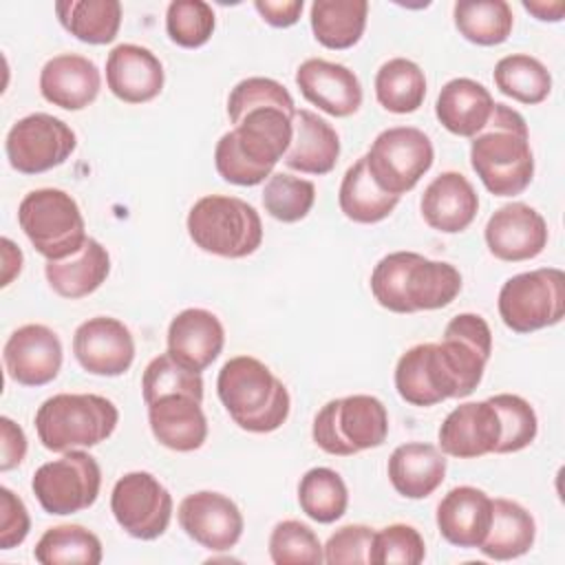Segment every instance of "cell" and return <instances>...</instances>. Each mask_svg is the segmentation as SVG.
Instances as JSON below:
<instances>
[{
    "mask_svg": "<svg viewBox=\"0 0 565 565\" xmlns=\"http://www.w3.org/2000/svg\"><path fill=\"white\" fill-rule=\"evenodd\" d=\"M488 402L497 408L501 419V439L494 450L497 455L519 452L536 439L539 419L527 399L512 393H499L488 397Z\"/></svg>",
    "mask_w": 565,
    "mask_h": 565,
    "instance_id": "7bdbcfd3",
    "label": "cell"
},
{
    "mask_svg": "<svg viewBox=\"0 0 565 565\" xmlns=\"http://www.w3.org/2000/svg\"><path fill=\"white\" fill-rule=\"evenodd\" d=\"M110 510L126 534L139 541H154L170 525L172 494L154 475L135 470L117 479Z\"/></svg>",
    "mask_w": 565,
    "mask_h": 565,
    "instance_id": "4fadbf2b",
    "label": "cell"
},
{
    "mask_svg": "<svg viewBox=\"0 0 565 565\" xmlns=\"http://www.w3.org/2000/svg\"><path fill=\"white\" fill-rule=\"evenodd\" d=\"M269 556L276 565L291 563H324V550L318 534L296 519H287L274 525L269 534Z\"/></svg>",
    "mask_w": 565,
    "mask_h": 565,
    "instance_id": "f6af8a7d",
    "label": "cell"
},
{
    "mask_svg": "<svg viewBox=\"0 0 565 565\" xmlns=\"http://www.w3.org/2000/svg\"><path fill=\"white\" fill-rule=\"evenodd\" d=\"M75 146L73 128L49 113H31L18 119L4 139L7 159L20 174H42L62 166Z\"/></svg>",
    "mask_w": 565,
    "mask_h": 565,
    "instance_id": "7c38bea8",
    "label": "cell"
},
{
    "mask_svg": "<svg viewBox=\"0 0 565 565\" xmlns=\"http://www.w3.org/2000/svg\"><path fill=\"white\" fill-rule=\"evenodd\" d=\"M461 291L455 265L430 260L417 252L386 254L371 271V294L393 313H415L448 307Z\"/></svg>",
    "mask_w": 565,
    "mask_h": 565,
    "instance_id": "7a4b0ae2",
    "label": "cell"
},
{
    "mask_svg": "<svg viewBox=\"0 0 565 565\" xmlns=\"http://www.w3.org/2000/svg\"><path fill=\"white\" fill-rule=\"evenodd\" d=\"M536 539L534 516L512 499H492V523L479 545L481 554L494 561H512L527 554Z\"/></svg>",
    "mask_w": 565,
    "mask_h": 565,
    "instance_id": "1f68e13d",
    "label": "cell"
},
{
    "mask_svg": "<svg viewBox=\"0 0 565 565\" xmlns=\"http://www.w3.org/2000/svg\"><path fill=\"white\" fill-rule=\"evenodd\" d=\"M446 455L424 441H408L397 446L388 457V481L397 494L406 499L430 497L446 479Z\"/></svg>",
    "mask_w": 565,
    "mask_h": 565,
    "instance_id": "f1b7e54d",
    "label": "cell"
},
{
    "mask_svg": "<svg viewBox=\"0 0 565 565\" xmlns=\"http://www.w3.org/2000/svg\"><path fill=\"white\" fill-rule=\"evenodd\" d=\"M31 530L24 501L9 488H0V550L18 547Z\"/></svg>",
    "mask_w": 565,
    "mask_h": 565,
    "instance_id": "681fc988",
    "label": "cell"
},
{
    "mask_svg": "<svg viewBox=\"0 0 565 565\" xmlns=\"http://www.w3.org/2000/svg\"><path fill=\"white\" fill-rule=\"evenodd\" d=\"M375 97L380 106L395 115L415 113L426 97V77L419 64L393 57L375 73Z\"/></svg>",
    "mask_w": 565,
    "mask_h": 565,
    "instance_id": "d590c367",
    "label": "cell"
},
{
    "mask_svg": "<svg viewBox=\"0 0 565 565\" xmlns=\"http://www.w3.org/2000/svg\"><path fill=\"white\" fill-rule=\"evenodd\" d=\"M73 353L86 373L117 377L132 366L135 340L121 320L95 316L75 329Z\"/></svg>",
    "mask_w": 565,
    "mask_h": 565,
    "instance_id": "2e32d148",
    "label": "cell"
},
{
    "mask_svg": "<svg viewBox=\"0 0 565 565\" xmlns=\"http://www.w3.org/2000/svg\"><path fill=\"white\" fill-rule=\"evenodd\" d=\"M298 503L311 521L333 523L347 512L349 490L335 470L318 466L300 477Z\"/></svg>",
    "mask_w": 565,
    "mask_h": 565,
    "instance_id": "ab89813d",
    "label": "cell"
},
{
    "mask_svg": "<svg viewBox=\"0 0 565 565\" xmlns=\"http://www.w3.org/2000/svg\"><path fill=\"white\" fill-rule=\"evenodd\" d=\"M148 406V424L154 439L177 452L199 450L207 439V419L201 399L183 393L161 395Z\"/></svg>",
    "mask_w": 565,
    "mask_h": 565,
    "instance_id": "7402d4cb",
    "label": "cell"
},
{
    "mask_svg": "<svg viewBox=\"0 0 565 565\" xmlns=\"http://www.w3.org/2000/svg\"><path fill=\"white\" fill-rule=\"evenodd\" d=\"M499 316L514 333L554 327L565 316V274L539 267L508 278L499 289Z\"/></svg>",
    "mask_w": 565,
    "mask_h": 565,
    "instance_id": "9c48e42d",
    "label": "cell"
},
{
    "mask_svg": "<svg viewBox=\"0 0 565 565\" xmlns=\"http://www.w3.org/2000/svg\"><path fill=\"white\" fill-rule=\"evenodd\" d=\"M373 181L388 194L411 192L430 170L435 150L430 137L413 126L382 130L364 154Z\"/></svg>",
    "mask_w": 565,
    "mask_h": 565,
    "instance_id": "30bf717a",
    "label": "cell"
},
{
    "mask_svg": "<svg viewBox=\"0 0 565 565\" xmlns=\"http://www.w3.org/2000/svg\"><path fill=\"white\" fill-rule=\"evenodd\" d=\"M439 534L457 547H479L492 523V499L475 486H457L437 505Z\"/></svg>",
    "mask_w": 565,
    "mask_h": 565,
    "instance_id": "4316f807",
    "label": "cell"
},
{
    "mask_svg": "<svg viewBox=\"0 0 565 565\" xmlns=\"http://www.w3.org/2000/svg\"><path fill=\"white\" fill-rule=\"evenodd\" d=\"M108 274H110V256L106 247L90 236L68 258L46 260L44 265V276L49 287L57 296L68 300L90 296L102 287Z\"/></svg>",
    "mask_w": 565,
    "mask_h": 565,
    "instance_id": "4dcf8cb0",
    "label": "cell"
},
{
    "mask_svg": "<svg viewBox=\"0 0 565 565\" xmlns=\"http://www.w3.org/2000/svg\"><path fill=\"white\" fill-rule=\"evenodd\" d=\"M183 393L203 402V377L201 373L177 362L168 351L152 358L141 377L143 402L150 404L161 395Z\"/></svg>",
    "mask_w": 565,
    "mask_h": 565,
    "instance_id": "b9f144b4",
    "label": "cell"
},
{
    "mask_svg": "<svg viewBox=\"0 0 565 565\" xmlns=\"http://www.w3.org/2000/svg\"><path fill=\"white\" fill-rule=\"evenodd\" d=\"M225 329L221 320L201 307L179 311L168 327V353L183 366L201 373L223 351Z\"/></svg>",
    "mask_w": 565,
    "mask_h": 565,
    "instance_id": "603a6c76",
    "label": "cell"
},
{
    "mask_svg": "<svg viewBox=\"0 0 565 565\" xmlns=\"http://www.w3.org/2000/svg\"><path fill=\"white\" fill-rule=\"evenodd\" d=\"M185 225L199 249L221 258H245L263 243L258 212L238 196H201L190 207Z\"/></svg>",
    "mask_w": 565,
    "mask_h": 565,
    "instance_id": "8992f818",
    "label": "cell"
},
{
    "mask_svg": "<svg viewBox=\"0 0 565 565\" xmlns=\"http://www.w3.org/2000/svg\"><path fill=\"white\" fill-rule=\"evenodd\" d=\"M33 556L42 565H99L104 552L95 532L77 523H64L40 536Z\"/></svg>",
    "mask_w": 565,
    "mask_h": 565,
    "instance_id": "74e56055",
    "label": "cell"
},
{
    "mask_svg": "<svg viewBox=\"0 0 565 565\" xmlns=\"http://www.w3.org/2000/svg\"><path fill=\"white\" fill-rule=\"evenodd\" d=\"M523 9L530 11L541 22H561L563 13H565V2L563 0H552V2H545V0H539V2L530 0L527 2V0H523Z\"/></svg>",
    "mask_w": 565,
    "mask_h": 565,
    "instance_id": "db71d44e",
    "label": "cell"
},
{
    "mask_svg": "<svg viewBox=\"0 0 565 565\" xmlns=\"http://www.w3.org/2000/svg\"><path fill=\"white\" fill-rule=\"evenodd\" d=\"M340 157L335 128L307 108H296L291 119V143L282 157L285 166L302 174H329Z\"/></svg>",
    "mask_w": 565,
    "mask_h": 565,
    "instance_id": "83f0119b",
    "label": "cell"
},
{
    "mask_svg": "<svg viewBox=\"0 0 565 565\" xmlns=\"http://www.w3.org/2000/svg\"><path fill=\"white\" fill-rule=\"evenodd\" d=\"M0 470L7 472L22 463L26 455V435L9 417H0Z\"/></svg>",
    "mask_w": 565,
    "mask_h": 565,
    "instance_id": "f907efd6",
    "label": "cell"
},
{
    "mask_svg": "<svg viewBox=\"0 0 565 565\" xmlns=\"http://www.w3.org/2000/svg\"><path fill=\"white\" fill-rule=\"evenodd\" d=\"M375 530L362 523H351L335 530L324 550V563H369V552L373 543Z\"/></svg>",
    "mask_w": 565,
    "mask_h": 565,
    "instance_id": "c3c4849f",
    "label": "cell"
},
{
    "mask_svg": "<svg viewBox=\"0 0 565 565\" xmlns=\"http://www.w3.org/2000/svg\"><path fill=\"white\" fill-rule=\"evenodd\" d=\"M366 0H316L309 13L313 38L331 51L355 46L366 29Z\"/></svg>",
    "mask_w": 565,
    "mask_h": 565,
    "instance_id": "d6a6232c",
    "label": "cell"
},
{
    "mask_svg": "<svg viewBox=\"0 0 565 565\" xmlns=\"http://www.w3.org/2000/svg\"><path fill=\"white\" fill-rule=\"evenodd\" d=\"M291 119L280 106L247 110L214 148V166L223 181L252 188L271 177L291 143Z\"/></svg>",
    "mask_w": 565,
    "mask_h": 565,
    "instance_id": "6da1fadb",
    "label": "cell"
},
{
    "mask_svg": "<svg viewBox=\"0 0 565 565\" xmlns=\"http://www.w3.org/2000/svg\"><path fill=\"white\" fill-rule=\"evenodd\" d=\"M181 530L201 547L210 552H227L243 536V514L238 505L212 490L188 494L177 510Z\"/></svg>",
    "mask_w": 565,
    "mask_h": 565,
    "instance_id": "9a60e30c",
    "label": "cell"
},
{
    "mask_svg": "<svg viewBox=\"0 0 565 565\" xmlns=\"http://www.w3.org/2000/svg\"><path fill=\"white\" fill-rule=\"evenodd\" d=\"M492 108L494 99L483 84L470 77H455L441 86L435 115L448 132L472 139L486 128Z\"/></svg>",
    "mask_w": 565,
    "mask_h": 565,
    "instance_id": "f546056e",
    "label": "cell"
},
{
    "mask_svg": "<svg viewBox=\"0 0 565 565\" xmlns=\"http://www.w3.org/2000/svg\"><path fill=\"white\" fill-rule=\"evenodd\" d=\"M2 287H7L22 269V252L11 238H2Z\"/></svg>",
    "mask_w": 565,
    "mask_h": 565,
    "instance_id": "f5cc1de1",
    "label": "cell"
},
{
    "mask_svg": "<svg viewBox=\"0 0 565 565\" xmlns=\"http://www.w3.org/2000/svg\"><path fill=\"white\" fill-rule=\"evenodd\" d=\"M102 488V468L84 450H66L60 459L42 463L31 479V490L49 514H75L90 508Z\"/></svg>",
    "mask_w": 565,
    "mask_h": 565,
    "instance_id": "8fae6325",
    "label": "cell"
},
{
    "mask_svg": "<svg viewBox=\"0 0 565 565\" xmlns=\"http://www.w3.org/2000/svg\"><path fill=\"white\" fill-rule=\"evenodd\" d=\"M117 422V406L95 393H57L35 411L38 437L53 452L97 446L115 433Z\"/></svg>",
    "mask_w": 565,
    "mask_h": 565,
    "instance_id": "5b68a950",
    "label": "cell"
},
{
    "mask_svg": "<svg viewBox=\"0 0 565 565\" xmlns=\"http://www.w3.org/2000/svg\"><path fill=\"white\" fill-rule=\"evenodd\" d=\"M437 353L452 382L455 399L468 397L481 384L492 353V331L479 313H459L446 324Z\"/></svg>",
    "mask_w": 565,
    "mask_h": 565,
    "instance_id": "5bb4252c",
    "label": "cell"
},
{
    "mask_svg": "<svg viewBox=\"0 0 565 565\" xmlns=\"http://www.w3.org/2000/svg\"><path fill=\"white\" fill-rule=\"evenodd\" d=\"M419 207L428 227L441 234H459L475 221L479 196L461 172L446 170L426 185Z\"/></svg>",
    "mask_w": 565,
    "mask_h": 565,
    "instance_id": "484cf974",
    "label": "cell"
},
{
    "mask_svg": "<svg viewBox=\"0 0 565 565\" xmlns=\"http://www.w3.org/2000/svg\"><path fill=\"white\" fill-rule=\"evenodd\" d=\"M99 88V68L77 53L55 55L40 71L42 97L64 110H82L90 106L97 99Z\"/></svg>",
    "mask_w": 565,
    "mask_h": 565,
    "instance_id": "d4e9b609",
    "label": "cell"
},
{
    "mask_svg": "<svg viewBox=\"0 0 565 565\" xmlns=\"http://www.w3.org/2000/svg\"><path fill=\"white\" fill-rule=\"evenodd\" d=\"M7 375L22 386H44L62 369V342L46 324L18 327L4 342Z\"/></svg>",
    "mask_w": 565,
    "mask_h": 565,
    "instance_id": "e0dca14e",
    "label": "cell"
},
{
    "mask_svg": "<svg viewBox=\"0 0 565 565\" xmlns=\"http://www.w3.org/2000/svg\"><path fill=\"white\" fill-rule=\"evenodd\" d=\"M395 388L413 406H435L455 399L450 377L439 360L437 342L411 347L395 364Z\"/></svg>",
    "mask_w": 565,
    "mask_h": 565,
    "instance_id": "cb8c5ba5",
    "label": "cell"
},
{
    "mask_svg": "<svg viewBox=\"0 0 565 565\" xmlns=\"http://www.w3.org/2000/svg\"><path fill=\"white\" fill-rule=\"evenodd\" d=\"M470 166L494 196H516L532 183L534 154L519 110L494 102L486 128L472 137Z\"/></svg>",
    "mask_w": 565,
    "mask_h": 565,
    "instance_id": "3957f363",
    "label": "cell"
},
{
    "mask_svg": "<svg viewBox=\"0 0 565 565\" xmlns=\"http://www.w3.org/2000/svg\"><path fill=\"white\" fill-rule=\"evenodd\" d=\"M254 9L260 13V18L269 26L287 29L300 20L305 2L302 0H256Z\"/></svg>",
    "mask_w": 565,
    "mask_h": 565,
    "instance_id": "816d5d0a",
    "label": "cell"
},
{
    "mask_svg": "<svg viewBox=\"0 0 565 565\" xmlns=\"http://www.w3.org/2000/svg\"><path fill=\"white\" fill-rule=\"evenodd\" d=\"M55 13L60 24L86 44H110L121 26L117 0H60Z\"/></svg>",
    "mask_w": 565,
    "mask_h": 565,
    "instance_id": "e575fe53",
    "label": "cell"
},
{
    "mask_svg": "<svg viewBox=\"0 0 565 565\" xmlns=\"http://www.w3.org/2000/svg\"><path fill=\"white\" fill-rule=\"evenodd\" d=\"M216 26L212 7L203 0H174L166 11V31L177 46L199 49L203 46Z\"/></svg>",
    "mask_w": 565,
    "mask_h": 565,
    "instance_id": "ee69618b",
    "label": "cell"
},
{
    "mask_svg": "<svg viewBox=\"0 0 565 565\" xmlns=\"http://www.w3.org/2000/svg\"><path fill=\"white\" fill-rule=\"evenodd\" d=\"M338 203H340V212L349 221L371 225V223H380L386 216H391V212L399 203V196L384 192L373 181V177L366 168V159L360 157L353 166L347 168V172L342 177Z\"/></svg>",
    "mask_w": 565,
    "mask_h": 565,
    "instance_id": "836d02e7",
    "label": "cell"
},
{
    "mask_svg": "<svg viewBox=\"0 0 565 565\" xmlns=\"http://www.w3.org/2000/svg\"><path fill=\"white\" fill-rule=\"evenodd\" d=\"M296 86L307 102L331 117H349L362 106L358 75L338 62L322 57L305 60L296 71Z\"/></svg>",
    "mask_w": 565,
    "mask_h": 565,
    "instance_id": "ffe728a7",
    "label": "cell"
},
{
    "mask_svg": "<svg viewBox=\"0 0 565 565\" xmlns=\"http://www.w3.org/2000/svg\"><path fill=\"white\" fill-rule=\"evenodd\" d=\"M426 556V543L413 525L391 523L373 534L369 563L373 565H417Z\"/></svg>",
    "mask_w": 565,
    "mask_h": 565,
    "instance_id": "bcb514c9",
    "label": "cell"
},
{
    "mask_svg": "<svg viewBox=\"0 0 565 565\" xmlns=\"http://www.w3.org/2000/svg\"><path fill=\"white\" fill-rule=\"evenodd\" d=\"M494 86L514 102L534 106L547 99L552 90V75L545 64L527 53H512L497 62Z\"/></svg>",
    "mask_w": 565,
    "mask_h": 565,
    "instance_id": "f35d334b",
    "label": "cell"
},
{
    "mask_svg": "<svg viewBox=\"0 0 565 565\" xmlns=\"http://www.w3.org/2000/svg\"><path fill=\"white\" fill-rule=\"evenodd\" d=\"M437 437L444 455L477 459L497 450L501 439V419L488 399L466 402L446 415Z\"/></svg>",
    "mask_w": 565,
    "mask_h": 565,
    "instance_id": "d6986e66",
    "label": "cell"
},
{
    "mask_svg": "<svg viewBox=\"0 0 565 565\" xmlns=\"http://www.w3.org/2000/svg\"><path fill=\"white\" fill-rule=\"evenodd\" d=\"M316 201V185L307 179L271 172L263 188V205L265 212L280 223H298L302 221Z\"/></svg>",
    "mask_w": 565,
    "mask_h": 565,
    "instance_id": "60d3db41",
    "label": "cell"
},
{
    "mask_svg": "<svg viewBox=\"0 0 565 565\" xmlns=\"http://www.w3.org/2000/svg\"><path fill=\"white\" fill-rule=\"evenodd\" d=\"M216 393L232 422L247 433L278 430L289 417L287 386L252 355L230 358L221 366Z\"/></svg>",
    "mask_w": 565,
    "mask_h": 565,
    "instance_id": "277c9868",
    "label": "cell"
},
{
    "mask_svg": "<svg viewBox=\"0 0 565 565\" xmlns=\"http://www.w3.org/2000/svg\"><path fill=\"white\" fill-rule=\"evenodd\" d=\"M388 435L386 406L373 395H347L327 402L313 417L316 446L335 457L377 448Z\"/></svg>",
    "mask_w": 565,
    "mask_h": 565,
    "instance_id": "52a82bcc",
    "label": "cell"
},
{
    "mask_svg": "<svg viewBox=\"0 0 565 565\" xmlns=\"http://www.w3.org/2000/svg\"><path fill=\"white\" fill-rule=\"evenodd\" d=\"M457 31L472 44H503L514 24L512 9L505 0H459L452 7Z\"/></svg>",
    "mask_w": 565,
    "mask_h": 565,
    "instance_id": "8d00e7d4",
    "label": "cell"
},
{
    "mask_svg": "<svg viewBox=\"0 0 565 565\" xmlns=\"http://www.w3.org/2000/svg\"><path fill=\"white\" fill-rule=\"evenodd\" d=\"M166 82L159 57L139 44H117L106 60L108 90L126 104L152 102Z\"/></svg>",
    "mask_w": 565,
    "mask_h": 565,
    "instance_id": "44dd1931",
    "label": "cell"
},
{
    "mask_svg": "<svg viewBox=\"0 0 565 565\" xmlns=\"http://www.w3.org/2000/svg\"><path fill=\"white\" fill-rule=\"evenodd\" d=\"M258 106H280L287 113H296L291 93L271 77H247L241 79L227 97V117L236 124L247 110Z\"/></svg>",
    "mask_w": 565,
    "mask_h": 565,
    "instance_id": "7dc6e473",
    "label": "cell"
},
{
    "mask_svg": "<svg viewBox=\"0 0 565 565\" xmlns=\"http://www.w3.org/2000/svg\"><path fill=\"white\" fill-rule=\"evenodd\" d=\"M18 223L38 254L62 260L86 243V223L77 201L57 188H38L18 205Z\"/></svg>",
    "mask_w": 565,
    "mask_h": 565,
    "instance_id": "ba28073f",
    "label": "cell"
},
{
    "mask_svg": "<svg viewBox=\"0 0 565 565\" xmlns=\"http://www.w3.org/2000/svg\"><path fill=\"white\" fill-rule=\"evenodd\" d=\"M490 254L505 263L536 258L547 245V223L527 203L514 201L501 205L483 230Z\"/></svg>",
    "mask_w": 565,
    "mask_h": 565,
    "instance_id": "ac0fdd59",
    "label": "cell"
}]
</instances>
